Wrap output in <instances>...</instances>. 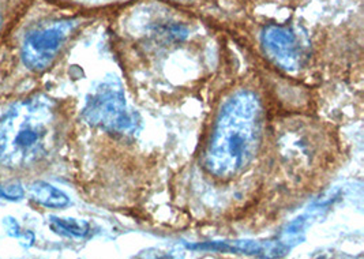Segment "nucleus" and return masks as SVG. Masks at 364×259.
<instances>
[{"label": "nucleus", "mask_w": 364, "mask_h": 259, "mask_svg": "<svg viewBox=\"0 0 364 259\" xmlns=\"http://www.w3.org/2000/svg\"><path fill=\"white\" fill-rule=\"evenodd\" d=\"M264 131V108L250 90H239L221 107L212 138L203 154V166L218 179L242 174L255 159Z\"/></svg>", "instance_id": "obj_1"}, {"label": "nucleus", "mask_w": 364, "mask_h": 259, "mask_svg": "<svg viewBox=\"0 0 364 259\" xmlns=\"http://www.w3.org/2000/svg\"><path fill=\"white\" fill-rule=\"evenodd\" d=\"M59 137V115L50 98L19 101L0 116V165L28 171L53 153Z\"/></svg>", "instance_id": "obj_2"}, {"label": "nucleus", "mask_w": 364, "mask_h": 259, "mask_svg": "<svg viewBox=\"0 0 364 259\" xmlns=\"http://www.w3.org/2000/svg\"><path fill=\"white\" fill-rule=\"evenodd\" d=\"M83 119L93 127L117 135H132L139 127V117L127 105L119 82L107 81L87 96Z\"/></svg>", "instance_id": "obj_3"}, {"label": "nucleus", "mask_w": 364, "mask_h": 259, "mask_svg": "<svg viewBox=\"0 0 364 259\" xmlns=\"http://www.w3.org/2000/svg\"><path fill=\"white\" fill-rule=\"evenodd\" d=\"M77 28V21H58L28 33L22 43V62L32 71H44L58 58Z\"/></svg>", "instance_id": "obj_4"}, {"label": "nucleus", "mask_w": 364, "mask_h": 259, "mask_svg": "<svg viewBox=\"0 0 364 259\" xmlns=\"http://www.w3.org/2000/svg\"><path fill=\"white\" fill-rule=\"evenodd\" d=\"M269 59L287 71H296L307 62L310 43L306 33L292 25H269L261 36Z\"/></svg>", "instance_id": "obj_5"}, {"label": "nucleus", "mask_w": 364, "mask_h": 259, "mask_svg": "<svg viewBox=\"0 0 364 259\" xmlns=\"http://www.w3.org/2000/svg\"><path fill=\"white\" fill-rule=\"evenodd\" d=\"M29 193L34 202L44 208L63 209L70 205L68 195L47 181H34L29 187Z\"/></svg>", "instance_id": "obj_6"}, {"label": "nucleus", "mask_w": 364, "mask_h": 259, "mask_svg": "<svg viewBox=\"0 0 364 259\" xmlns=\"http://www.w3.org/2000/svg\"><path fill=\"white\" fill-rule=\"evenodd\" d=\"M50 220L55 229L60 231L62 233L68 236L83 238L89 233V224L86 221H80L75 218H58V217H52Z\"/></svg>", "instance_id": "obj_7"}, {"label": "nucleus", "mask_w": 364, "mask_h": 259, "mask_svg": "<svg viewBox=\"0 0 364 259\" xmlns=\"http://www.w3.org/2000/svg\"><path fill=\"white\" fill-rule=\"evenodd\" d=\"M0 28H1V16H0Z\"/></svg>", "instance_id": "obj_8"}]
</instances>
